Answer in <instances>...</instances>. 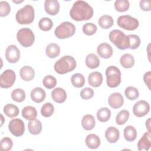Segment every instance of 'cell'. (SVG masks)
Returning a JSON list of instances; mask_svg holds the SVG:
<instances>
[{"instance_id": "27", "label": "cell", "mask_w": 151, "mask_h": 151, "mask_svg": "<svg viewBox=\"0 0 151 151\" xmlns=\"http://www.w3.org/2000/svg\"><path fill=\"white\" fill-rule=\"evenodd\" d=\"M86 64L90 69L96 68L99 66L100 60L96 54L90 53L86 58Z\"/></svg>"}, {"instance_id": "30", "label": "cell", "mask_w": 151, "mask_h": 151, "mask_svg": "<svg viewBox=\"0 0 151 151\" xmlns=\"http://www.w3.org/2000/svg\"><path fill=\"white\" fill-rule=\"evenodd\" d=\"M124 137L127 142L134 141L137 137V131L132 126H126L123 131Z\"/></svg>"}, {"instance_id": "22", "label": "cell", "mask_w": 151, "mask_h": 151, "mask_svg": "<svg viewBox=\"0 0 151 151\" xmlns=\"http://www.w3.org/2000/svg\"><path fill=\"white\" fill-rule=\"evenodd\" d=\"M87 146L91 149H96L100 145V139L95 134H90L87 136L85 140Z\"/></svg>"}, {"instance_id": "26", "label": "cell", "mask_w": 151, "mask_h": 151, "mask_svg": "<svg viewBox=\"0 0 151 151\" xmlns=\"http://www.w3.org/2000/svg\"><path fill=\"white\" fill-rule=\"evenodd\" d=\"M45 53L49 58H54L59 55L60 53V47L55 43L49 44L46 47Z\"/></svg>"}, {"instance_id": "17", "label": "cell", "mask_w": 151, "mask_h": 151, "mask_svg": "<svg viewBox=\"0 0 151 151\" xmlns=\"http://www.w3.org/2000/svg\"><path fill=\"white\" fill-rule=\"evenodd\" d=\"M105 137L108 142L110 143H116L119 139V130L114 127H108L105 132Z\"/></svg>"}, {"instance_id": "29", "label": "cell", "mask_w": 151, "mask_h": 151, "mask_svg": "<svg viewBox=\"0 0 151 151\" xmlns=\"http://www.w3.org/2000/svg\"><path fill=\"white\" fill-rule=\"evenodd\" d=\"M120 63L123 67L130 68L134 64V58L130 54H124L120 57Z\"/></svg>"}, {"instance_id": "24", "label": "cell", "mask_w": 151, "mask_h": 151, "mask_svg": "<svg viewBox=\"0 0 151 151\" xmlns=\"http://www.w3.org/2000/svg\"><path fill=\"white\" fill-rule=\"evenodd\" d=\"M96 125V120L91 114H86L81 120V126L86 130H92Z\"/></svg>"}, {"instance_id": "36", "label": "cell", "mask_w": 151, "mask_h": 151, "mask_svg": "<svg viewBox=\"0 0 151 151\" xmlns=\"http://www.w3.org/2000/svg\"><path fill=\"white\" fill-rule=\"evenodd\" d=\"M11 98L16 102H22L25 99V93L21 88H16L12 91Z\"/></svg>"}, {"instance_id": "11", "label": "cell", "mask_w": 151, "mask_h": 151, "mask_svg": "<svg viewBox=\"0 0 151 151\" xmlns=\"http://www.w3.org/2000/svg\"><path fill=\"white\" fill-rule=\"evenodd\" d=\"M150 111V106L147 101L140 100L137 101L133 107V113L137 117H143Z\"/></svg>"}, {"instance_id": "38", "label": "cell", "mask_w": 151, "mask_h": 151, "mask_svg": "<svg viewBox=\"0 0 151 151\" xmlns=\"http://www.w3.org/2000/svg\"><path fill=\"white\" fill-rule=\"evenodd\" d=\"M129 112L127 110H122L119 112L116 117V122L119 125L124 124L129 118Z\"/></svg>"}, {"instance_id": "18", "label": "cell", "mask_w": 151, "mask_h": 151, "mask_svg": "<svg viewBox=\"0 0 151 151\" xmlns=\"http://www.w3.org/2000/svg\"><path fill=\"white\" fill-rule=\"evenodd\" d=\"M51 97L55 103H64L67 99V93L63 88L57 87L52 91Z\"/></svg>"}, {"instance_id": "43", "label": "cell", "mask_w": 151, "mask_h": 151, "mask_svg": "<svg viewBox=\"0 0 151 151\" xmlns=\"http://www.w3.org/2000/svg\"><path fill=\"white\" fill-rule=\"evenodd\" d=\"M97 26L91 22H87L83 26V32L87 35H92L97 31Z\"/></svg>"}, {"instance_id": "9", "label": "cell", "mask_w": 151, "mask_h": 151, "mask_svg": "<svg viewBox=\"0 0 151 151\" xmlns=\"http://www.w3.org/2000/svg\"><path fill=\"white\" fill-rule=\"evenodd\" d=\"M16 79L14 71L11 69L5 70L0 76V86L1 88H8L13 86Z\"/></svg>"}, {"instance_id": "28", "label": "cell", "mask_w": 151, "mask_h": 151, "mask_svg": "<svg viewBox=\"0 0 151 151\" xmlns=\"http://www.w3.org/2000/svg\"><path fill=\"white\" fill-rule=\"evenodd\" d=\"M114 21L111 16L104 15L100 17L98 20V24L103 29H109L113 25Z\"/></svg>"}, {"instance_id": "7", "label": "cell", "mask_w": 151, "mask_h": 151, "mask_svg": "<svg viewBox=\"0 0 151 151\" xmlns=\"http://www.w3.org/2000/svg\"><path fill=\"white\" fill-rule=\"evenodd\" d=\"M17 38L22 46L24 47H29L33 44L35 41V35L31 29L23 28L18 31Z\"/></svg>"}, {"instance_id": "40", "label": "cell", "mask_w": 151, "mask_h": 151, "mask_svg": "<svg viewBox=\"0 0 151 151\" xmlns=\"http://www.w3.org/2000/svg\"><path fill=\"white\" fill-rule=\"evenodd\" d=\"M129 41V47L131 50H135L140 45V37L135 34H130L127 35Z\"/></svg>"}, {"instance_id": "35", "label": "cell", "mask_w": 151, "mask_h": 151, "mask_svg": "<svg viewBox=\"0 0 151 151\" xmlns=\"http://www.w3.org/2000/svg\"><path fill=\"white\" fill-rule=\"evenodd\" d=\"M126 98L130 100H134L139 97V93L138 90L133 86L127 87L124 90Z\"/></svg>"}, {"instance_id": "12", "label": "cell", "mask_w": 151, "mask_h": 151, "mask_svg": "<svg viewBox=\"0 0 151 151\" xmlns=\"http://www.w3.org/2000/svg\"><path fill=\"white\" fill-rule=\"evenodd\" d=\"M5 58L10 63H17L20 58V51L15 45H9L5 50Z\"/></svg>"}, {"instance_id": "10", "label": "cell", "mask_w": 151, "mask_h": 151, "mask_svg": "<svg viewBox=\"0 0 151 151\" xmlns=\"http://www.w3.org/2000/svg\"><path fill=\"white\" fill-rule=\"evenodd\" d=\"M8 129L14 136L19 137L22 136L25 132L24 123L19 119H12L9 123Z\"/></svg>"}, {"instance_id": "16", "label": "cell", "mask_w": 151, "mask_h": 151, "mask_svg": "<svg viewBox=\"0 0 151 151\" xmlns=\"http://www.w3.org/2000/svg\"><path fill=\"white\" fill-rule=\"evenodd\" d=\"M150 132H145L137 143V149L140 151L148 150L151 146Z\"/></svg>"}, {"instance_id": "2", "label": "cell", "mask_w": 151, "mask_h": 151, "mask_svg": "<svg viewBox=\"0 0 151 151\" xmlns=\"http://www.w3.org/2000/svg\"><path fill=\"white\" fill-rule=\"evenodd\" d=\"M76 67V60L70 55H64L57 60L54 65V70L59 74L72 71Z\"/></svg>"}, {"instance_id": "48", "label": "cell", "mask_w": 151, "mask_h": 151, "mask_svg": "<svg viewBox=\"0 0 151 151\" xmlns=\"http://www.w3.org/2000/svg\"><path fill=\"white\" fill-rule=\"evenodd\" d=\"M146 126L148 130V131L150 132V118H149L146 122Z\"/></svg>"}, {"instance_id": "25", "label": "cell", "mask_w": 151, "mask_h": 151, "mask_svg": "<svg viewBox=\"0 0 151 151\" xmlns=\"http://www.w3.org/2000/svg\"><path fill=\"white\" fill-rule=\"evenodd\" d=\"M22 116L26 120H32L35 119L37 116V111L35 107L27 106L24 107L22 110Z\"/></svg>"}, {"instance_id": "3", "label": "cell", "mask_w": 151, "mask_h": 151, "mask_svg": "<svg viewBox=\"0 0 151 151\" xmlns=\"http://www.w3.org/2000/svg\"><path fill=\"white\" fill-rule=\"evenodd\" d=\"M110 41L120 50H126L129 47V41L127 35L119 29H113L109 35Z\"/></svg>"}, {"instance_id": "6", "label": "cell", "mask_w": 151, "mask_h": 151, "mask_svg": "<svg viewBox=\"0 0 151 151\" xmlns=\"http://www.w3.org/2000/svg\"><path fill=\"white\" fill-rule=\"evenodd\" d=\"M76 32L73 24L68 21L61 23L55 29L54 34L59 39H65L72 37Z\"/></svg>"}, {"instance_id": "50", "label": "cell", "mask_w": 151, "mask_h": 151, "mask_svg": "<svg viewBox=\"0 0 151 151\" xmlns=\"http://www.w3.org/2000/svg\"><path fill=\"white\" fill-rule=\"evenodd\" d=\"M13 1V2H14V3H21V2H22L23 1H19V2H17V1Z\"/></svg>"}, {"instance_id": "5", "label": "cell", "mask_w": 151, "mask_h": 151, "mask_svg": "<svg viewBox=\"0 0 151 151\" xmlns=\"http://www.w3.org/2000/svg\"><path fill=\"white\" fill-rule=\"evenodd\" d=\"M107 85L110 88L117 87L121 83V72L117 67L110 65L106 70Z\"/></svg>"}, {"instance_id": "4", "label": "cell", "mask_w": 151, "mask_h": 151, "mask_svg": "<svg viewBox=\"0 0 151 151\" xmlns=\"http://www.w3.org/2000/svg\"><path fill=\"white\" fill-rule=\"evenodd\" d=\"M34 9L31 5H26L19 9L15 15L17 22L21 25L32 23L34 19Z\"/></svg>"}, {"instance_id": "33", "label": "cell", "mask_w": 151, "mask_h": 151, "mask_svg": "<svg viewBox=\"0 0 151 151\" xmlns=\"http://www.w3.org/2000/svg\"><path fill=\"white\" fill-rule=\"evenodd\" d=\"M71 82L72 85L75 87H82L85 84V78L84 76L80 73H76L72 76Z\"/></svg>"}, {"instance_id": "49", "label": "cell", "mask_w": 151, "mask_h": 151, "mask_svg": "<svg viewBox=\"0 0 151 151\" xmlns=\"http://www.w3.org/2000/svg\"><path fill=\"white\" fill-rule=\"evenodd\" d=\"M1 116V126H2L3 123H4V117H3V116L2 114Z\"/></svg>"}, {"instance_id": "47", "label": "cell", "mask_w": 151, "mask_h": 151, "mask_svg": "<svg viewBox=\"0 0 151 151\" xmlns=\"http://www.w3.org/2000/svg\"><path fill=\"white\" fill-rule=\"evenodd\" d=\"M150 79H151V72L147 71L143 76V80L145 83L147 85L148 88L150 89Z\"/></svg>"}, {"instance_id": "32", "label": "cell", "mask_w": 151, "mask_h": 151, "mask_svg": "<svg viewBox=\"0 0 151 151\" xmlns=\"http://www.w3.org/2000/svg\"><path fill=\"white\" fill-rule=\"evenodd\" d=\"M111 117V111L107 107H101L97 112V119L101 122H107Z\"/></svg>"}, {"instance_id": "13", "label": "cell", "mask_w": 151, "mask_h": 151, "mask_svg": "<svg viewBox=\"0 0 151 151\" xmlns=\"http://www.w3.org/2000/svg\"><path fill=\"white\" fill-rule=\"evenodd\" d=\"M108 103L111 107L117 109L123 106L124 99L120 93H113L109 97Z\"/></svg>"}, {"instance_id": "44", "label": "cell", "mask_w": 151, "mask_h": 151, "mask_svg": "<svg viewBox=\"0 0 151 151\" xmlns=\"http://www.w3.org/2000/svg\"><path fill=\"white\" fill-rule=\"evenodd\" d=\"M11 11L9 4L6 1H2L0 2V16L1 17L7 16Z\"/></svg>"}, {"instance_id": "1", "label": "cell", "mask_w": 151, "mask_h": 151, "mask_svg": "<svg viewBox=\"0 0 151 151\" xmlns=\"http://www.w3.org/2000/svg\"><path fill=\"white\" fill-rule=\"evenodd\" d=\"M93 15V8L87 2L81 0L76 1L70 11V17L77 21L88 20Z\"/></svg>"}, {"instance_id": "21", "label": "cell", "mask_w": 151, "mask_h": 151, "mask_svg": "<svg viewBox=\"0 0 151 151\" xmlns=\"http://www.w3.org/2000/svg\"><path fill=\"white\" fill-rule=\"evenodd\" d=\"M19 74L21 78L26 81L32 80L35 76V71L34 69L28 65L22 67L19 71Z\"/></svg>"}, {"instance_id": "23", "label": "cell", "mask_w": 151, "mask_h": 151, "mask_svg": "<svg viewBox=\"0 0 151 151\" xmlns=\"http://www.w3.org/2000/svg\"><path fill=\"white\" fill-rule=\"evenodd\" d=\"M28 129L31 134L33 135L39 134L42 130V123L37 119L30 120L28 124Z\"/></svg>"}, {"instance_id": "39", "label": "cell", "mask_w": 151, "mask_h": 151, "mask_svg": "<svg viewBox=\"0 0 151 151\" xmlns=\"http://www.w3.org/2000/svg\"><path fill=\"white\" fill-rule=\"evenodd\" d=\"M54 111V107L51 103H45L41 109V114L45 117H50Z\"/></svg>"}, {"instance_id": "46", "label": "cell", "mask_w": 151, "mask_h": 151, "mask_svg": "<svg viewBox=\"0 0 151 151\" xmlns=\"http://www.w3.org/2000/svg\"><path fill=\"white\" fill-rule=\"evenodd\" d=\"M150 4L151 1L150 0H142L139 3L140 8L144 11H150L151 9Z\"/></svg>"}, {"instance_id": "41", "label": "cell", "mask_w": 151, "mask_h": 151, "mask_svg": "<svg viewBox=\"0 0 151 151\" xmlns=\"http://www.w3.org/2000/svg\"><path fill=\"white\" fill-rule=\"evenodd\" d=\"M42 83L45 88L51 89L57 85V80L54 76L48 75L44 78Z\"/></svg>"}, {"instance_id": "8", "label": "cell", "mask_w": 151, "mask_h": 151, "mask_svg": "<svg viewBox=\"0 0 151 151\" xmlns=\"http://www.w3.org/2000/svg\"><path fill=\"white\" fill-rule=\"evenodd\" d=\"M117 24L120 28L128 31L137 29L139 25V21L136 18L129 15L120 16L117 18Z\"/></svg>"}, {"instance_id": "37", "label": "cell", "mask_w": 151, "mask_h": 151, "mask_svg": "<svg viewBox=\"0 0 151 151\" xmlns=\"http://www.w3.org/2000/svg\"><path fill=\"white\" fill-rule=\"evenodd\" d=\"M130 6V4L127 0H116L114 2L115 9L120 12L127 11Z\"/></svg>"}, {"instance_id": "34", "label": "cell", "mask_w": 151, "mask_h": 151, "mask_svg": "<svg viewBox=\"0 0 151 151\" xmlns=\"http://www.w3.org/2000/svg\"><path fill=\"white\" fill-rule=\"evenodd\" d=\"M53 26L52 20L47 17L42 18L38 22V27L40 29L44 31H48L50 30Z\"/></svg>"}, {"instance_id": "15", "label": "cell", "mask_w": 151, "mask_h": 151, "mask_svg": "<svg viewBox=\"0 0 151 151\" xmlns=\"http://www.w3.org/2000/svg\"><path fill=\"white\" fill-rule=\"evenodd\" d=\"M97 52L103 58H109L113 54V48L110 45L104 42L99 44L97 48Z\"/></svg>"}, {"instance_id": "19", "label": "cell", "mask_w": 151, "mask_h": 151, "mask_svg": "<svg viewBox=\"0 0 151 151\" xmlns=\"http://www.w3.org/2000/svg\"><path fill=\"white\" fill-rule=\"evenodd\" d=\"M31 98L35 103H40L43 101L45 98L46 94L45 91L41 87H37L34 88L31 91Z\"/></svg>"}, {"instance_id": "31", "label": "cell", "mask_w": 151, "mask_h": 151, "mask_svg": "<svg viewBox=\"0 0 151 151\" xmlns=\"http://www.w3.org/2000/svg\"><path fill=\"white\" fill-rule=\"evenodd\" d=\"M4 113L10 118L17 117L19 112L18 107L12 104H7L4 107Z\"/></svg>"}, {"instance_id": "42", "label": "cell", "mask_w": 151, "mask_h": 151, "mask_svg": "<svg viewBox=\"0 0 151 151\" xmlns=\"http://www.w3.org/2000/svg\"><path fill=\"white\" fill-rule=\"evenodd\" d=\"M13 146V142L11 139L8 137H5L1 140L0 149L2 151H9Z\"/></svg>"}, {"instance_id": "20", "label": "cell", "mask_w": 151, "mask_h": 151, "mask_svg": "<svg viewBox=\"0 0 151 151\" xmlns=\"http://www.w3.org/2000/svg\"><path fill=\"white\" fill-rule=\"evenodd\" d=\"M103 76L98 71L91 73L88 77V82L90 86L93 87H99L103 82Z\"/></svg>"}, {"instance_id": "14", "label": "cell", "mask_w": 151, "mask_h": 151, "mask_svg": "<svg viewBox=\"0 0 151 151\" xmlns=\"http://www.w3.org/2000/svg\"><path fill=\"white\" fill-rule=\"evenodd\" d=\"M45 12L50 15H57L60 10V4L57 0H45L44 2Z\"/></svg>"}, {"instance_id": "45", "label": "cell", "mask_w": 151, "mask_h": 151, "mask_svg": "<svg viewBox=\"0 0 151 151\" xmlns=\"http://www.w3.org/2000/svg\"><path fill=\"white\" fill-rule=\"evenodd\" d=\"M94 95V91L90 87H86L81 90L80 96L84 100H88L91 99Z\"/></svg>"}]
</instances>
